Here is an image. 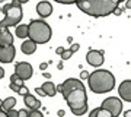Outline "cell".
<instances>
[{
    "mask_svg": "<svg viewBox=\"0 0 131 117\" xmlns=\"http://www.w3.org/2000/svg\"><path fill=\"white\" fill-rule=\"evenodd\" d=\"M88 78H89V73H88V72H82V73H80V79H88Z\"/></svg>",
    "mask_w": 131,
    "mask_h": 117,
    "instance_id": "cell-28",
    "label": "cell"
},
{
    "mask_svg": "<svg viewBox=\"0 0 131 117\" xmlns=\"http://www.w3.org/2000/svg\"><path fill=\"white\" fill-rule=\"evenodd\" d=\"M119 95H121L122 100H125V101H131V80L127 79L124 80L121 85H119Z\"/></svg>",
    "mask_w": 131,
    "mask_h": 117,
    "instance_id": "cell-11",
    "label": "cell"
},
{
    "mask_svg": "<svg viewBox=\"0 0 131 117\" xmlns=\"http://www.w3.org/2000/svg\"><path fill=\"white\" fill-rule=\"evenodd\" d=\"M89 82V88L95 94H106L111 92L115 86V78L109 70H95L88 78Z\"/></svg>",
    "mask_w": 131,
    "mask_h": 117,
    "instance_id": "cell-2",
    "label": "cell"
},
{
    "mask_svg": "<svg viewBox=\"0 0 131 117\" xmlns=\"http://www.w3.org/2000/svg\"><path fill=\"white\" fill-rule=\"evenodd\" d=\"M6 116L7 117H18V111L15 108H12V110H9V111L6 113Z\"/></svg>",
    "mask_w": 131,
    "mask_h": 117,
    "instance_id": "cell-23",
    "label": "cell"
},
{
    "mask_svg": "<svg viewBox=\"0 0 131 117\" xmlns=\"http://www.w3.org/2000/svg\"><path fill=\"white\" fill-rule=\"evenodd\" d=\"M37 12L41 18H47L52 13V5L48 2H39L37 5Z\"/></svg>",
    "mask_w": 131,
    "mask_h": 117,
    "instance_id": "cell-12",
    "label": "cell"
},
{
    "mask_svg": "<svg viewBox=\"0 0 131 117\" xmlns=\"http://www.w3.org/2000/svg\"><path fill=\"white\" fill-rule=\"evenodd\" d=\"M63 51H64V48H63V47H58V48L56 50V53H57V54H60V56H61V53H63Z\"/></svg>",
    "mask_w": 131,
    "mask_h": 117,
    "instance_id": "cell-30",
    "label": "cell"
},
{
    "mask_svg": "<svg viewBox=\"0 0 131 117\" xmlns=\"http://www.w3.org/2000/svg\"><path fill=\"white\" fill-rule=\"evenodd\" d=\"M18 94H20V95H26V94H29V91H28V88H26V86H24V85H22V86H20V89H19V92Z\"/></svg>",
    "mask_w": 131,
    "mask_h": 117,
    "instance_id": "cell-24",
    "label": "cell"
},
{
    "mask_svg": "<svg viewBox=\"0 0 131 117\" xmlns=\"http://www.w3.org/2000/svg\"><path fill=\"white\" fill-rule=\"evenodd\" d=\"M10 84H16V85H19V86H22V85H24V80H20V78H19L16 73H13V75L10 76Z\"/></svg>",
    "mask_w": 131,
    "mask_h": 117,
    "instance_id": "cell-20",
    "label": "cell"
},
{
    "mask_svg": "<svg viewBox=\"0 0 131 117\" xmlns=\"http://www.w3.org/2000/svg\"><path fill=\"white\" fill-rule=\"evenodd\" d=\"M20 50H22V53H25V54H32V53H35V50H37V44L34 41H31V40H26V41L20 46Z\"/></svg>",
    "mask_w": 131,
    "mask_h": 117,
    "instance_id": "cell-15",
    "label": "cell"
},
{
    "mask_svg": "<svg viewBox=\"0 0 131 117\" xmlns=\"http://www.w3.org/2000/svg\"><path fill=\"white\" fill-rule=\"evenodd\" d=\"M0 51H2V47H0Z\"/></svg>",
    "mask_w": 131,
    "mask_h": 117,
    "instance_id": "cell-39",
    "label": "cell"
},
{
    "mask_svg": "<svg viewBox=\"0 0 131 117\" xmlns=\"http://www.w3.org/2000/svg\"><path fill=\"white\" fill-rule=\"evenodd\" d=\"M0 13H2V7H0Z\"/></svg>",
    "mask_w": 131,
    "mask_h": 117,
    "instance_id": "cell-38",
    "label": "cell"
},
{
    "mask_svg": "<svg viewBox=\"0 0 131 117\" xmlns=\"http://www.w3.org/2000/svg\"><path fill=\"white\" fill-rule=\"evenodd\" d=\"M13 46V35L9 29H0V47Z\"/></svg>",
    "mask_w": 131,
    "mask_h": 117,
    "instance_id": "cell-13",
    "label": "cell"
},
{
    "mask_svg": "<svg viewBox=\"0 0 131 117\" xmlns=\"http://www.w3.org/2000/svg\"><path fill=\"white\" fill-rule=\"evenodd\" d=\"M28 117H44V114H42L39 110H32V111H29Z\"/></svg>",
    "mask_w": 131,
    "mask_h": 117,
    "instance_id": "cell-22",
    "label": "cell"
},
{
    "mask_svg": "<svg viewBox=\"0 0 131 117\" xmlns=\"http://www.w3.org/2000/svg\"><path fill=\"white\" fill-rule=\"evenodd\" d=\"M3 76H5V69H3V67H0V79H2Z\"/></svg>",
    "mask_w": 131,
    "mask_h": 117,
    "instance_id": "cell-32",
    "label": "cell"
},
{
    "mask_svg": "<svg viewBox=\"0 0 131 117\" xmlns=\"http://www.w3.org/2000/svg\"><path fill=\"white\" fill-rule=\"evenodd\" d=\"M71 56H73V53L70 50H64V51L61 53V60H69Z\"/></svg>",
    "mask_w": 131,
    "mask_h": 117,
    "instance_id": "cell-21",
    "label": "cell"
},
{
    "mask_svg": "<svg viewBox=\"0 0 131 117\" xmlns=\"http://www.w3.org/2000/svg\"><path fill=\"white\" fill-rule=\"evenodd\" d=\"M51 28L47 22H44L41 19H34L28 25V37L31 41L35 44H44L48 42L51 38Z\"/></svg>",
    "mask_w": 131,
    "mask_h": 117,
    "instance_id": "cell-3",
    "label": "cell"
},
{
    "mask_svg": "<svg viewBox=\"0 0 131 117\" xmlns=\"http://www.w3.org/2000/svg\"><path fill=\"white\" fill-rule=\"evenodd\" d=\"M35 92L39 94V95H45V92H44V91H42L41 88H37V89H35Z\"/></svg>",
    "mask_w": 131,
    "mask_h": 117,
    "instance_id": "cell-29",
    "label": "cell"
},
{
    "mask_svg": "<svg viewBox=\"0 0 131 117\" xmlns=\"http://www.w3.org/2000/svg\"><path fill=\"white\" fill-rule=\"evenodd\" d=\"M119 2L118 0H84V2H77L76 6L86 15L101 18V16H108L114 13V10L118 7Z\"/></svg>",
    "mask_w": 131,
    "mask_h": 117,
    "instance_id": "cell-1",
    "label": "cell"
},
{
    "mask_svg": "<svg viewBox=\"0 0 131 117\" xmlns=\"http://www.w3.org/2000/svg\"><path fill=\"white\" fill-rule=\"evenodd\" d=\"M0 117H7V116H6L5 111H2V110H0Z\"/></svg>",
    "mask_w": 131,
    "mask_h": 117,
    "instance_id": "cell-35",
    "label": "cell"
},
{
    "mask_svg": "<svg viewBox=\"0 0 131 117\" xmlns=\"http://www.w3.org/2000/svg\"><path fill=\"white\" fill-rule=\"evenodd\" d=\"M0 110H2V100H0Z\"/></svg>",
    "mask_w": 131,
    "mask_h": 117,
    "instance_id": "cell-37",
    "label": "cell"
},
{
    "mask_svg": "<svg viewBox=\"0 0 131 117\" xmlns=\"http://www.w3.org/2000/svg\"><path fill=\"white\" fill-rule=\"evenodd\" d=\"M101 108L109 111L112 117H118L119 113H121V110H122V103L118 98H115V97H109V98H106V100L102 101Z\"/></svg>",
    "mask_w": 131,
    "mask_h": 117,
    "instance_id": "cell-6",
    "label": "cell"
},
{
    "mask_svg": "<svg viewBox=\"0 0 131 117\" xmlns=\"http://www.w3.org/2000/svg\"><path fill=\"white\" fill-rule=\"evenodd\" d=\"M86 61H88L90 66H93V67H99V66L105 61L103 51H99V50H89L88 54H86Z\"/></svg>",
    "mask_w": 131,
    "mask_h": 117,
    "instance_id": "cell-9",
    "label": "cell"
},
{
    "mask_svg": "<svg viewBox=\"0 0 131 117\" xmlns=\"http://www.w3.org/2000/svg\"><path fill=\"white\" fill-rule=\"evenodd\" d=\"M64 100L74 116H83L88 111V95L84 89H73L64 95Z\"/></svg>",
    "mask_w": 131,
    "mask_h": 117,
    "instance_id": "cell-4",
    "label": "cell"
},
{
    "mask_svg": "<svg viewBox=\"0 0 131 117\" xmlns=\"http://www.w3.org/2000/svg\"><path fill=\"white\" fill-rule=\"evenodd\" d=\"M16 35L19 38H26L28 37V25H18L16 26Z\"/></svg>",
    "mask_w": 131,
    "mask_h": 117,
    "instance_id": "cell-19",
    "label": "cell"
},
{
    "mask_svg": "<svg viewBox=\"0 0 131 117\" xmlns=\"http://www.w3.org/2000/svg\"><path fill=\"white\" fill-rule=\"evenodd\" d=\"M24 101H25V105H26L31 111H32V110H38V108L41 107V103L34 97L32 94H26L25 98H24Z\"/></svg>",
    "mask_w": 131,
    "mask_h": 117,
    "instance_id": "cell-14",
    "label": "cell"
},
{
    "mask_svg": "<svg viewBox=\"0 0 131 117\" xmlns=\"http://www.w3.org/2000/svg\"><path fill=\"white\" fill-rule=\"evenodd\" d=\"M79 48H80V46H79V44H73V46H71L70 48H69V50H70L71 53H74V51H77Z\"/></svg>",
    "mask_w": 131,
    "mask_h": 117,
    "instance_id": "cell-27",
    "label": "cell"
},
{
    "mask_svg": "<svg viewBox=\"0 0 131 117\" xmlns=\"http://www.w3.org/2000/svg\"><path fill=\"white\" fill-rule=\"evenodd\" d=\"M15 73L20 78V80H28L32 78L34 75V69L32 66L29 65V63H26V61H20V63H18V65L15 66Z\"/></svg>",
    "mask_w": 131,
    "mask_h": 117,
    "instance_id": "cell-8",
    "label": "cell"
},
{
    "mask_svg": "<svg viewBox=\"0 0 131 117\" xmlns=\"http://www.w3.org/2000/svg\"><path fill=\"white\" fill-rule=\"evenodd\" d=\"M16 54L13 46H7V47H2V51H0V61L2 63H12Z\"/></svg>",
    "mask_w": 131,
    "mask_h": 117,
    "instance_id": "cell-10",
    "label": "cell"
},
{
    "mask_svg": "<svg viewBox=\"0 0 131 117\" xmlns=\"http://www.w3.org/2000/svg\"><path fill=\"white\" fill-rule=\"evenodd\" d=\"M73 89H84V85L82 84L80 79H76V78H69L66 79L61 85H58V88H56V91H60L63 94V97L67 95V94L73 91Z\"/></svg>",
    "mask_w": 131,
    "mask_h": 117,
    "instance_id": "cell-7",
    "label": "cell"
},
{
    "mask_svg": "<svg viewBox=\"0 0 131 117\" xmlns=\"http://www.w3.org/2000/svg\"><path fill=\"white\" fill-rule=\"evenodd\" d=\"M57 67H58V69H63V61H60V63L57 65Z\"/></svg>",
    "mask_w": 131,
    "mask_h": 117,
    "instance_id": "cell-36",
    "label": "cell"
},
{
    "mask_svg": "<svg viewBox=\"0 0 131 117\" xmlns=\"http://www.w3.org/2000/svg\"><path fill=\"white\" fill-rule=\"evenodd\" d=\"M89 117H112V116H111V113L109 111H106V110L98 107V108H95V110L90 111Z\"/></svg>",
    "mask_w": 131,
    "mask_h": 117,
    "instance_id": "cell-18",
    "label": "cell"
},
{
    "mask_svg": "<svg viewBox=\"0 0 131 117\" xmlns=\"http://www.w3.org/2000/svg\"><path fill=\"white\" fill-rule=\"evenodd\" d=\"M9 86H10V89H12V91H15V92H19V89H20V86H19V85H16V84H10Z\"/></svg>",
    "mask_w": 131,
    "mask_h": 117,
    "instance_id": "cell-26",
    "label": "cell"
},
{
    "mask_svg": "<svg viewBox=\"0 0 131 117\" xmlns=\"http://www.w3.org/2000/svg\"><path fill=\"white\" fill-rule=\"evenodd\" d=\"M28 116H29L28 110H20V111H18V117H28Z\"/></svg>",
    "mask_w": 131,
    "mask_h": 117,
    "instance_id": "cell-25",
    "label": "cell"
},
{
    "mask_svg": "<svg viewBox=\"0 0 131 117\" xmlns=\"http://www.w3.org/2000/svg\"><path fill=\"white\" fill-rule=\"evenodd\" d=\"M114 13L117 15V16H119V15H121V13H122V10H121V9H118V7H117V9L114 10Z\"/></svg>",
    "mask_w": 131,
    "mask_h": 117,
    "instance_id": "cell-31",
    "label": "cell"
},
{
    "mask_svg": "<svg viewBox=\"0 0 131 117\" xmlns=\"http://www.w3.org/2000/svg\"><path fill=\"white\" fill-rule=\"evenodd\" d=\"M24 12H22V3L18 0H13L7 3V10L5 12V19L0 22V29H9V26H18V23L22 21Z\"/></svg>",
    "mask_w": 131,
    "mask_h": 117,
    "instance_id": "cell-5",
    "label": "cell"
},
{
    "mask_svg": "<svg viewBox=\"0 0 131 117\" xmlns=\"http://www.w3.org/2000/svg\"><path fill=\"white\" fill-rule=\"evenodd\" d=\"M41 89L45 92V95H48V97H54L56 95V86H54V84L52 82H45V84L41 86Z\"/></svg>",
    "mask_w": 131,
    "mask_h": 117,
    "instance_id": "cell-17",
    "label": "cell"
},
{
    "mask_svg": "<svg viewBox=\"0 0 131 117\" xmlns=\"http://www.w3.org/2000/svg\"><path fill=\"white\" fill-rule=\"evenodd\" d=\"M16 105V98H13V97H9V98H6L2 101V111L7 113L9 110H12V108Z\"/></svg>",
    "mask_w": 131,
    "mask_h": 117,
    "instance_id": "cell-16",
    "label": "cell"
},
{
    "mask_svg": "<svg viewBox=\"0 0 131 117\" xmlns=\"http://www.w3.org/2000/svg\"><path fill=\"white\" fill-rule=\"evenodd\" d=\"M39 67H41V70H45V69H47V63H41Z\"/></svg>",
    "mask_w": 131,
    "mask_h": 117,
    "instance_id": "cell-33",
    "label": "cell"
},
{
    "mask_svg": "<svg viewBox=\"0 0 131 117\" xmlns=\"http://www.w3.org/2000/svg\"><path fill=\"white\" fill-rule=\"evenodd\" d=\"M124 117H131V111H130V110H127V111H125V114H124Z\"/></svg>",
    "mask_w": 131,
    "mask_h": 117,
    "instance_id": "cell-34",
    "label": "cell"
}]
</instances>
